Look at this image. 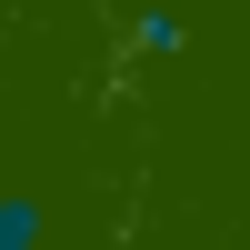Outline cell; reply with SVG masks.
I'll list each match as a JSON object with an SVG mask.
<instances>
[{"label":"cell","instance_id":"cell-1","mask_svg":"<svg viewBox=\"0 0 250 250\" xmlns=\"http://www.w3.org/2000/svg\"><path fill=\"white\" fill-rule=\"evenodd\" d=\"M0 250H40V200H0Z\"/></svg>","mask_w":250,"mask_h":250}]
</instances>
